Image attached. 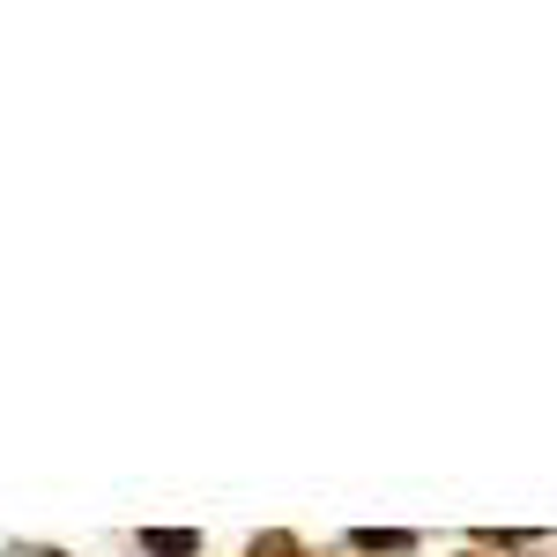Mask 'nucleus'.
Here are the masks:
<instances>
[{"label": "nucleus", "instance_id": "2", "mask_svg": "<svg viewBox=\"0 0 557 557\" xmlns=\"http://www.w3.org/2000/svg\"><path fill=\"white\" fill-rule=\"evenodd\" d=\"M141 550L149 557H194L201 535H194V528H141Z\"/></svg>", "mask_w": 557, "mask_h": 557}, {"label": "nucleus", "instance_id": "3", "mask_svg": "<svg viewBox=\"0 0 557 557\" xmlns=\"http://www.w3.org/2000/svg\"><path fill=\"white\" fill-rule=\"evenodd\" d=\"M246 557H305V543L298 535H253V550Z\"/></svg>", "mask_w": 557, "mask_h": 557}, {"label": "nucleus", "instance_id": "4", "mask_svg": "<svg viewBox=\"0 0 557 557\" xmlns=\"http://www.w3.org/2000/svg\"><path fill=\"white\" fill-rule=\"evenodd\" d=\"M15 557H67V550H15Z\"/></svg>", "mask_w": 557, "mask_h": 557}, {"label": "nucleus", "instance_id": "1", "mask_svg": "<svg viewBox=\"0 0 557 557\" xmlns=\"http://www.w3.org/2000/svg\"><path fill=\"white\" fill-rule=\"evenodd\" d=\"M349 550H364V557H409V550H417V535H409V528H357V535H349Z\"/></svg>", "mask_w": 557, "mask_h": 557}]
</instances>
